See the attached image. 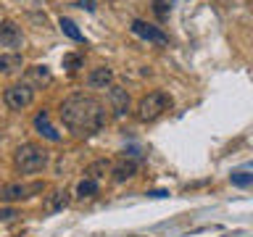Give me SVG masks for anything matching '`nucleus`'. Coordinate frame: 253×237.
<instances>
[{
  "label": "nucleus",
  "mask_w": 253,
  "mask_h": 237,
  "mask_svg": "<svg viewBox=\"0 0 253 237\" xmlns=\"http://www.w3.org/2000/svg\"><path fill=\"white\" fill-rule=\"evenodd\" d=\"M61 121L63 126L77 134V137H92V134H98L103 126H106V106L92 98V95H84V92H74L69 95V98L61 100Z\"/></svg>",
  "instance_id": "1"
},
{
  "label": "nucleus",
  "mask_w": 253,
  "mask_h": 237,
  "mask_svg": "<svg viewBox=\"0 0 253 237\" xmlns=\"http://www.w3.org/2000/svg\"><path fill=\"white\" fill-rule=\"evenodd\" d=\"M24 66V58L19 53H3L0 55V71L3 74H13V71H19Z\"/></svg>",
  "instance_id": "15"
},
{
  "label": "nucleus",
  "mask_w": 253,
  "mask_h": 237,
  "mask_svg": "<svg viewBox=\"0 0 253 237\" xmlns=\"http://www.w3.org/2000/svg\"><path fill=\"white\" fill-rule=\"evenodd\" d=\"M82 66V55H74V53H69V55H63V69H69V71H74Z\"/></svg>",
  "instance_id": "19"
},
{
  "label": "nucleus",
  "mask_w": 253,
  "mask_h": 237,
  "mask_svg": "<svg viewBox=\"0 0 253 237\" xmlns=\"http://www.w3.org/2000/svg\"><path fill=\"white\" fill-rule=\"evenodd\" d=\"M69 200H71L69 190H53V193L45 198V211L47 213H58L69 205Z\"/></svg>",
  "instance_id": "12"
},
{
  "label": "nucleus",
  "mask_w": 253,
  "mask_h": 237,
  "mask_svg": "<svg viewBox=\"0 0 253 237\" xmlns=\"http://www.w3.org/2000/svg\"><path fill=\"white\" fill-rule=\"evenodd\" d=\"M16 216H21L16 208H0V221H13Z\"/></svg>",
  "instance_id": "21"
},
{
  "label": "nucleus",
  "mask_w": 253,
  "mask_h": 237,
  "mask_svg": "<svg viewBox=\"0 0 253 237\" xmlns=\"http://www.w3.org/2000/svg\"><path fill=\"white\" fill-rule=\"evenodd\" d=\"M77 195H79V198H95V195H98V182H92V179L84 177V179L77 185Z\"/></svg>",
  "instance_id": "17"
},
{
  "label": "nucleus",
  "mask_w": 253,
  "mask_h": 237,
  "mask_svg": "<svg viewBox=\"0 0 253 237\" xmlns=\"http://www.w3.org/2000/svg\"><path fill=\"white\" fill-rule=\"evenodd\" d=\"M134 174H137V161H134V158H122L119 163L111 166L114 182H126V179H132Z\"/></svg>",
  "instance_id": "11"
},
{
  "label": "nucleus",
  "mask_w": 253,
  "mask_h": 237,
  "mask_svg": "<svg viewBox=\"0 0 253 237\" xmlns=\"http://www.w3.org/2000/svg\"><path fill=\"white\" fill-rule=\"evenodd\" d=\"M0 45L11 47V50H16V47L24 45V32H21V27L16 21H11V19L0 21Z\"/></svg>",
  "instance_id": "6"
},
{
  "label": "nucleus",
  "mask_w": 253,
  "mask_h": 237,
  "mask_svg": "<svg viewBox=\"0 0 253 237\" xmlns=\"http://www.w3.org/2000/svg\"><path fill=\"white\" fill-rule=\"evenodd\" d=\"M150 198H169V190H153V193H148Z\"/></svg>",
  "instance_id": "22"
},
{
  "label": "nucleus",
  "mask_w": 253,
  "mask_h": 237,
  "mask_svg": "<svg viewBox=\"0 0 253 237\" xmlns=\"http://www.w3.org/2000/svg\"><path fill=\"white\" fill-rule=\"evenodd\" d=\"M42 182H35V185H21V182H11V185L0 187V203H16L24 200V198H32L35 193H42Z\"/></svg>",
  "instance_id": "5"
},
{
  "label": "nucleus",
  "mask_w": 253,
  "mask_h": 237,
  "mask_svg": "<svg viewBox=\"0 0 253 237\" xmlns=\"http://www.w3.org/2000/svg\"><path fill=\"white\" fill-rule=\"evenodd\" d=\"M129 29H132L137 37L148 40V42H156V45H166V42H169V37H166L161 29L153 27V24H148V21H142V19H134Z\"/></svg>",
  "instance_id": "8"
},
{
  "label": "nucleus",
  "mask_w": 253,
  "mask_h": 237,
  "mask_svg": "<svg viewBox=\"0 0 253 237\" xmlns=\"http://www.w3.org/2000/svg\"><path fill=\"white\" fill-rule=\"evenodd\" d=\"M229 182H232L235 187H251L253 185V174H248V171H232V174H229Z\"/></svg>",
  "instance_id": "18"
},
{
  "label": "nucleus",
  "mask_w": 253,
  "mask_h": 237,
  "mask_svg": "<svg viewBox=\"0 0 253 237\" xmlns=\"http://www.w3.org/2000/svg\"><path fill=\"white\" fill-rule=\"evenodd\" d=\"M58 27H61L63 35L71 37V40H77V42H82V40H84V37H82V32L77 29V24L71 21V19H61V21H58Z\"/></svg>",
  "instance_id": "16"
},
{
  "label": "nucleus",
  "mask_w": 253,
  "mask_h": 237,
  "mask_svg": "<svg viewBox=\"0 0 253 237\" xmlns=\"http://www.w3.org/2000/svg\"><path fill=\"white\" fill-rule=\"evenodd\" d=\"M35 129H37V134H42L45 140L61 142V132L50 124V114H47V111H40V114L35 116Z\"/></svg>",
  "instance_id": "10"
},
{
  "label": "nucleus",
  "mask_w": 253,
  "mask_h": 237,
  "mask_svg": "<svg viewBox=\"0 0 253 237\" xmlns=\"http://www.w3.org/2000/svg\"><path fill=\"white\" fill-rule=\"evenodd\" d=\"M106 174H111V163L106 161V158H100V161H92V163L84 169V177H87V179H92V182L106 179Z\"/></svg>",
  "instance_id": "13"
},
{
  "label": "nucleus",
  "mask_w": 253,
  "mask_h": 237,
  "mask_svg": "<svg viewBox=\"0 0 253 237\" xmlns=\"http://www.w3.org/2000/svg\"><path fill=\"white\" fill-rule=\"evenodd\" d=\"M108 103H111V111H114L116 118H124L129 114V92L119 84H111L108 87Z\"/></svg>",
  "instance_id": "7"
},
{
  "label": "nucleus",
  "mask_w": 253,
  "mask_h": 237,
  "mask_svg": "<svg viewBox=\"0 0 253 237\" xmlns=\"http://www.w3.org/2000/svg\"><path fill=\"white\" fill-rule=\"evenodd\" d=\"M3 100H5V106L11 111H24L27 106H32V100H35V87H29L27 82L11 84L3 92Z\"/></svg>",
  "instance_id": "4"
},
{
  "label": "nucleus",
  "mask_w": 253,
  "mask_h": 237,
  "mask_svg": "<svg viewBox=\"0 0 253 237\" xmlns=\"http://www.w3.org/2000/svg\"><path fill=\"white\" fill-rule=\"evenodd\" d=\"M27 84L29 87L50 84V71H47V66H32V69H27Z\"/></svg>",
  "instance_id": "14"
},
{
  "label": "nucleus",
  "mask_w": 253,
  "mask_h": 237,
  "mask_svg": "<svg viewBox=\"0 0 253 237\" xmlns=\"http://www.w3.org/2000/svg\"><path fill=\"white\" fill-rule=\"evenodd\" d=\"M171 108V95L164 90H153L148 95H142L137 103V118L140 121H156L158 116H164Z\"/></svg>",
  "instance_id": "3"
},
{
  "label": "nucleus",
  "mask_w": 253,
  "mask_h": 237,
  "mask_svg": "<svg viewBox=\"0 0 253 237\" xmlns=\"http://www.w3.org/2000/svg\"><path fill=\"white\" fill-rule=\"evenodd\" d=\"M111 84H114V71L108 66H98L87 74V87H92V90H108Z\"/></svg>",
  "instance_id": "9"
},
{
  "label": "nucleus",
  "mask_w": 253,
  "mask_h": 237,
  "mask_svg": "<svg viewBox=\"0 0 253 237\" xmlns=\"http://www.w3.org/2000/svg\"><path fill=\"white\" fill-rule=\"evenodd\" d=\"M153 11L158 13V19H166V13H169V0H153Z\"/></svg>",
  "instance_id": "20"
},
{
  "label": "nucleus",
  "mask_w": 253,
  "mask_h": 237,
  "mask_svg": "<svg viewBox=\"0 0 253 237\" xmlns=\"http://www.w3.org/2000/svg\"><path fill=\"white\" fill-rule=\"evenodd\" d=\"M47 150L37 142H24V145L16 148L13 153V166L19 174H37L47 166Z\"/></svg>",
  "instance_id": "2"
}]
</instances>
